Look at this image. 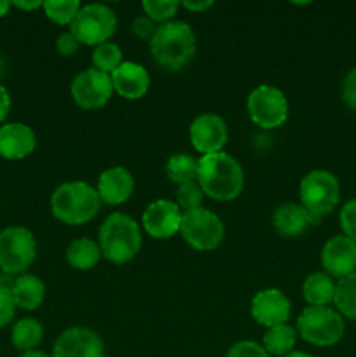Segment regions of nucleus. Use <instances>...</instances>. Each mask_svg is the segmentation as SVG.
<instances>
[{"label": "nucleus", "instance_id": "f257e3e1", "mask_svg": "<svg viewBox=\"0 0 356 357\" xmlns=\"http://www.w3.org/2000/svg\"><path fill=\"white\" fill-rule=\"evenodd\" d=\"M198 183L208 197L232 201L243 190V167L229 153H208L199 159Z\"/></svg>", "mask_w": 356, "mask_h": 357}, {"label": "nucleus", "instance_id": "f03ea898", "mask_svg": "<svg viewBox=\"0 0 356 357\" xmlns=\"http://www.w3.org/2000/svg\"><path fill=\"white\" fill-rule=\"evenodd\" d=\"M150 51L157 65L178 72L194 58L195 35L184 21H170L157 28L150 40Z\"/></svg>", "mask_w": 356, "mask_h": 357}, {"label": "nucleus", "instance_id": "7ed1b4c3", "mask_svg": "<svg viewBox=\"0 0 356 357\" xmlns=\"http://www.w3.org/2000/svg\"><path fill=\"white\" fill-rule=\"evenodd\" d=\"M101 257L115 265L128 264L142 248V232L131 216L124 213H112L100 227Z\"/></svg>", "mask_w": 356, "mask_h": 357}, {"label": "nucleus", "instance_id": "20e7f679", "mask_svg": "<svg viewBox=\"0 0 356 357\" xmlns=\"http://www.w3.org/2000/svg\"><path fill=\"white\" fill-rule=\"evenodd\" d=\"M101 199L86 181H66L51 197V211L66 225H84L98 215Z\"/></svg>", "mask_w": 356, "mask_h": 357}, {"label": "nucleus", "instance_id": "39448f33", "mask_svg": "<svg viewBox=\"0 0 356 357\" xmlns=\"http://www.w3.org/2000/svg\"><path fill=\"white\" fill-rule=\"evenodd\" d=\"M297 333L307 344L328 347L335 345L344 335V321L330 307H307L297 319Z\"/></svg>", "mask_w": 356, "mask_h": 357}, {"label": "nucleus", "instance_id": "423d86ee", "mask_svg": "<svg viewBox=\"0 0 356 357\" xmlns=\"http://www.w3.org/2000/svg\"><path fill=\"white\" fill-rule=\"evenodd\" d=\"M299 195L304 208L321 222V218L334 211L335 206L339 204L341 187L334 174L323 169H316L302 178Z\"/></svg>", "mask_w": 356, "mask_h": 357}, {"label": "nucleus", "instance_id": "0eeeda50", "mask_svg": "<svg viewBox=\"0 0 356 357\" xmlns=\"http://www.w3.org/2000/svg\"><path fill=\"white\" fill-rule=\"evenodd\" d=\"M117 28V17L108 6L103 3H89L80 7L75 20L70 24V33L75 35L80 44L100 45L108 42Z\"/></svg>", "mask_w": 356, "mask_h": 357}, {"label": "nucleus", "instance_id": "6e6552de", "mask_svg": "<svg viewBox=\"0 0 356 357\" xmlns=\"http://www.w3.org/2000/svg\"><path fill=\"white\" fill-rule=\"evenodd\" d=\"M37 243L24 227H9L0 232V272L13 275L24 274L34 264Z\"/></svg>", "mask_w": 356, "mask_h": 357}, {"label": "nucleus", "instance_id": "1a4fd4ad", "mask_svg": "<svg viewBox=\"0 0 356 357\" xmlns=\"http://www.w3.org/2000/svg\"><path fill=\"white\" fill-rule=\"evenodd\" d=\"M180 234L188 246L198 251H212L223 241V223L215 213L205 208L184 211Z\"/></svg>", "mask_w": 356, "mask_h": 357}, {"label": "nucleus", "instance_id": "9d476101", "mask_svg": "<svg viewBox=\"0 0 356 357\" xmlns=\"http://www.w3.org/2000/svg\"><path fill=\"white\" fill-rule=\"evenodd\" d=\"M248 114L258 128H279L288 119V101L278 87L262 84L248 96Z\"/></svg>", "mask_w": 356, "mask_h": 357}, {"label": "nucleus", "instance_id": "9b49d317", "mask_svg": "<svg viewBox=\"0 0 356 357\" xmlns=\"http://www.w3.org/2000/svg\"><path fill=\"white\" fill-rule=\"evenodd\" d=\"M70 91H72L73 101L80 108L96 110L108 103V100L112 98V91H114V84H112L108 73L100 72L96 68H87L73 79Z\"/></svg>", "mask_w": 356, "mask_h": 357}, {"label": "nucleus", "instance_id": "f8f14e48", "mask_svg": "<svg viewBox=\"0 0 356 357\" xmlns=\"http://www.w3.org/2000/svg\"><path fill=\"white\" fill-rule=\"evenodd\" d=\"M188 136H191L192 146L202 155H208V153L222 152L229 131H227L225 121L220 115L202 114L192 121Z\"/></svg>", "mask_w": 356, "mask_h": 357}, {"label": "nucleus", "instance_id": "ddd939ff", "mask_svg": "<svg viewBox=\"0 0 356 357\" xmlns=\"http://www.w3.org/2000/svg\"><path fill=\"white\" fill-rule=\"evenodd\" d=\"M52 357H105V345L96 331L70 328L56 340Z\"/></svg>", "mask_w": 356, "mask_h": 357}, {"label": "nucleus", "instance_id": "4468645a", "mask_svg": "<svg viewBox=\"0 0 356 357\" xmlns=\"http://www.w3.org/2000/svg\"><path fill=\"white\" fill-rule=\"evenodd\" d=\"M181 215L184 213L180 211V206L177 202L161 199L147 206L142 218L143 229L154 239H170L175 234L180 232Z\"/></svg>", "mask_w": 356, "mask_h": 357}, {"label": "nucleus", "instance_id": "2eb2a0df", "mask_svg": "<svg viewBox=\"0 0 356 357\" xmlns=\"http://www.w3.org/2000/svg\"><path fill=\"white\" fill-rule=\"evenodd\" d=\"M292 314V303L283 291L276 288L262 289L251 300V316L258 324L267 328L286 324Z\"/></svg>", "mask_w": 356, "mask_h": 357}, {"label": "nucleus", "instance_id": "dca6fc26", "mask_svg": "<svg viewBox=\"0 0 356 357\" xmlns=\"http://www.w3.org/2000/svg\"><path fill=\"white\" fill-rule=\"evenodd\" d=\"M321 264L330 278L344 279L356 272V243L346 236H335L321 250Z\"/></svg>", "mask_w": 356, "mask_h": 357}, {"label": "nucleus", "instance_id": "f3484780", "mask_svg": "<svg viewBox=\"0 0 356 357\" xmlns=\"http://www.w3.org/2000/svg\"><path fill=\"white\" fill-rule=\"evenodd\" d=\"M133 190H135V180L126 167H108L100 174L96 192L105 204H122L131 197Z\"/></svg>", "mask_w": 356, "mask_h": 357}, {"label": "nucleus", "instance_id": "a211bd4d", "mask_svg": "<svg viewBox=\"0 0 356 357\" xmlns=\"http://www.w3.org/2000/svg\"><path fill=\"white\" fill-rule=\"evenodd\" d=\"M37 145L31 128L21 122H10L0 128V155L9 160H20L30 155Z\"/></svg>", "mask_w": 356, "mask_h": 357}, {"label": "nucleus", "instance_id": "6ab92c4d", "mask_svg": "<svg viewBox=\"0 0 356 357\" xmlns=\"http://www.w3.org/2000/svg\"><path fill=\"white\" fill-rule=\"evenodd\" d=\"M114 89L126 100H140L150 87V75L145 66L133 61H122L117 70L110 73Z\"/></svg>", "mask_w": 356, "mask_h": 357}, {"label": "nucleus", "instance_id": "aec40b11", "mask_svg": "<svg viewBox=\"0 0 356 357\" xmlns=\"http://www.w3.org/2000/svg\"><path fill=\"white\" fill-rule=\"evenodd\" d=\"M320 223V220L314 218L302 204H283L272 215V225L281 236L297 237L300 234L307 232L309 227Z\"/></svg>", "mask_w": 356, "mask_h": 357}, {"label": "nucleus", "instance_id": "412c9836", "mask_svg": "<svg viewBox=\"0 0 356 357\" xmlns=\"http://www.w3.org/2000/svg\"><path fill=\"white\" fill-rule=\"evenodd\" d=\"M10 293H13L16 307L23 310H35L44 302L45 286L37 275L21 274L16 278Z\"/></svg>", "mask_w": 356, "mask_h": 357}, {"label": "nucleus", "instance_id": "4be33fe9", "mask_svg": "<svg viewBox=\"0 0 356 357\" xmlns=\"http://www.w3.org/2000/svg\"><path fill=\"white\" fill-rule=\"evenodd\" d=\"M302 295L309 307H327L335 298V282L327 272H314L304 281Z\"/></svg>", "mask_w": 356, "mask_h": 357}, {"label": "nucleus", "instance_id": "5701e85b", "mask_svg": "<svg viewBox=\"0 0 356 357\" xmlns=\"http://www.w3.org/2000/svg\"><path fill=\"white\" fill-rule=\"evenodd\" d=\"M101 251L98 243L87 237H80L70 243L66 248V261L75 271H89L100 261Z\"/></svg>", "mask_w": 356, "mask_h": 357}, {"label": "nucleus", "instance_id": "b1692460", "mask_svg": "<svg viewBox=\"0 0 356 357\" xmlns=\"http://www.w3.org/2000/svg\"><path fill=\"white\" fill-rule=\"evenodd\" d=\"M42 338H44V328L37 319H31V317L17 321L13 328V335H10L13 345L21 352L35 351Z\"/></svg>", "mask_w": 356, "mask_h": 357}, {"label": "nucleus", "instance_id": "393cba45", "mask_svg": "<svg viewBox=\"0 0 356 357\" xmlns=\"http://www.w3.org/2000/svg\"><path fill=\"white\" fill-rule=\"evenodd\" d=\"M297 342V330L290 324H279V326L269 328L264 335V345L267 354L272 356H286L292 352Z\"/></svg>", "mask_w": 356, "mask_h": 357}, {"label": "nucleus", "instance_id": "a878e982", "mask_svg": "<svg viewBox=\"0 0 356 357\" xmlns=\"http://www.w3.org/2000/svg\"><path fill=\"white\" fill-rule=\"evenodd\" d=\"M166 174L173 183L184 185L188 181H198L199 160L188 153H173L166 162Z\"/></svg>", "mask_w": 356, "mask_h": 357}, {"label": "nucleus", "instance_id": "bb28decb", "mask_svg": "<svg viewBox=\"0 0 356 357\" xmlns=\"http://www.w3.org/2000/svg\"><path fill=\"white\" fill-rule=\"evenodd\" d=\"M334 303L341 316L356 319V272L335 284Z\"/></svg>", "mask_w": 356, "mask_h": 357}, {"label": "nucleus", "instance_id": "cd10ccee", "mask_svg": "<svg viewBox=\"0 0 356 357\" xmlns=\"http://www.w3.org/2000/svg\"><path fill=\"white\" fill-rule=\"evenodd\" d=\"M122 63V51L114 42H103L96 45L93 52L94 68L110 75L114 70H117Z\"/></svg>", "mask_w": 356, "mask_h": 357}, {"label": "nucleus", "instance_id": "c85d7f7f", "mask_svg": "<svg viewBox=\"0 0 356 357\" xmlns=\"http://www.w3.org/2000/svg\"><path fill=\"white\" fill-rule=\"evenodd\" d=\"M45 16L56 24H72L80 10L79 0H47L42 3Z\"/></svg>", "mask_w": 356, "mask_h": 357}, {"label": "nucleus", "instance_id": "c756f323", "mask_svg": "<svg viewBox=\"0 0 356 357\" xmlns=\"http://www.w3.org/2000/svg\"><path fill=\"white\" fill-rule=\"evenodd\" d=\"M143 10H145L147 17L154 21V23H170L173 16L177 14L180 3L177 0H145L142 3Z\"/></svg>", "mask_w": 356, "mask_h": 357}, {"label": "nucleus", "instance_id": "7c9ffc66", "mask_svg": "<svg viewBox=\"0 0 356 357\" xmlns=\"http://www.w3.org/2000/svg\"><path fill=\"white\" fill-rule=\"evenodd\" d=\"M202 197H205V192L199 187L198 181H188V183L178 185L177 204L180 206V208H184L185 211L201 208Z\"/></svg>", "mask_w": 356, "mask_h": 357}, {"label": "nucleus", "instance_id": "2f4dec72", "mask_svg": "<svg viewBox=\"0 0 356 357\" xmlns=\"http://www.w3.org/2000/svg\"><path fill=\"white\" fill-rule=\"evenodd\" d=\"M227 357H269L260 344L251 340H243L234 344L227 352Z\"/></svg>", "mask_w": 356, "mask_h": 357}, {"label": "nucleus", "instance_id": "473e14b6", "mask_svg": "<svg viewBox=\"0 0 356 357\" xmlns=\"http://www.w3.org/2000/svg\"><path fill=\"white\" fill-rule=\"evenodd\" d=\"M341 227L344 230V236L356 243V199L346 202L341 211Z\"/></svg>", "mask_w": 356, "mask_h": 357}, {"label": "nucleus", "instance_id": "72a5a7b5", "mask_svg": "<svg viewBox=\"0 0 356 357\" xmlns=\"http://www.w3.org/2000/svg\"><path fill=\"white\" fill-rule=\"evenodd\" d=\"M16 314V303H14L10 289L0 288V328L7 326L14 319Z\"/></svg>", "mask_w": 356, "mask_h": 357}, {"label": "nucleus", "instance_id": "f704fd0d", "mask_svg": "<svg viewBox=\"0 0 356 357\" xmlns=\"http://www.w3.org/2000/svg\"><path fill=\"white\" fill-rule=\"evenodd\" d=\"M157 28H159V26H157V24L147 16L135 17V20H133V23H131L133 33H135L138 38H143V40H147V38H150V40H152V37L156 35Z\"/></svg>", "mask_w": 356, "mask_h": 357}, {"label": "nucleus", "instance_id": "c9c22d12", "mask_svg": "<svg viewBox=\"0 0 356 357\" xmlns=\"http://www.w3.org/2000/svg\"><path fill=\"white\" fill-rule=\"evenodd\" d=\"M342 100L351 110L356 112V66L346 75L342 82Z\"/></svg>", "mask_w": 356, "mask_h": 357}, {"label": "nucleus", "instance_id": "e433bc0d", "mask_svg": "<svg viewBox=\"0 0 356 357\" xmlns=\"http://www.w3.org/2000/svg\"><path fill=\"white\" fill-rule=\"evenodd\" d=\"M79 45H80V42L77 40L75 35L70 33V31L61 33L58 37V40H56V49H58L59 54L66 56V58H70V56L75 54V52L79 51Z\"/></svg>", "mask_w": 356, "mask_h": 357}, {"label": "nucleus", "instance_id": "4c0bfd02", "mask_svg": "<svg viewBox=\"0 0 356 357\" xmlns=\"http://www.w3.org/2000/svg\"><path fill=\"white\" fill-rule=\"evenodd\" d=\"M9 110H10V96L9 93H7L6 87L0 84V122L6 121L7 115H9Z\"/></svg>", "mask_w": 356, "mask_h": 357}, {"label": "nucleus", "instance_id": "58836bf2", "mask_svg": "<svg viewBox=\"0 0 356 357\" xmlns=\"http://www.w3.org/2000/svg\"><path fill=\"white\" fill-rule=\"evenodd\" d=\"M181 6L185 7V9L192 10V13H202V10L209 9V7L213 6L212 0H201V2H184Z\"/></svg>", "mask_w": 356, "mask_h": 357}, {"label": "nucleus", "instance_id": "ea45409f", "mask_svg": "<svg viewBox=\"0 0 356 357\" xmlns=\"http://www.w3.org/2000/svg\"><path fill=\"white\" fill-rule=\"evenodd\" d=\"M14 282H16V275L7 274V272H0V288L13 289Z\"/></svg>", "mask_w": 356, "mask_h": 357}, {"label": "nucleus", "instance_id": "a19ab883", "mask_svg": "<svg viewBox=\"0 0 356 357\" xmlns=\"http://www.w3.org/2000/svg\"><path fill=\"white\" fill-rule=\"evenodd\" d=\"M14 7H17V9H23V10H34V9H38V7H42V2L40 0H34V2H10Z\"/></svg>", "mask_w": 356, "mask_h": 357}, {"label": "nucleus", "instance_id": "79ce46f5", "mask_svg": "<svg viewBox=\"0 0 356 357\" xmlns=\"http://www.w3.org/2000/svg\"><path fill=\"white\" fill-rule=\"evenodd\" d=\"M10 6H13V3H10V2H7V0H0V17H2V16H6V14L9 13Z\"/></svg>", "mask_w": 356, "mask_h": 357}, {"label": "nucleus", "instance_id": "37998d69", "mask_svg": "<svg viewBox=\"0 0 356 357\" xmlns=\"http://www.w3.org/2000/svg\"><path fill=\"white\" fill-rule=\"evenodd\" d=\"M20 357H49V356L42 351H30V352H23Z\"/></svg>", "mask_w": 356, "mask_h": 357}, {"label": "nucleus", "instance_id": "c03bdc74", "mask_svg": "<svg viewBox=\"0 0 356 357\" xmlns=\"http://www.w3.org/2000/svg\"><path fill=\"white\" fill-rule=\"evenodd\" d=\"M283 357H313V356H309V354H306V352H299V351H292V352H290V354H286V356H283Z\"/></svg>", "mask_w": 356, "mask_h": 357}]
</instances>
